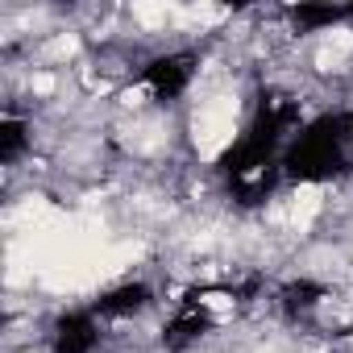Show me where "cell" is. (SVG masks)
Here are the masks:
<instances>
[{
    "label": "cell",
    "instance_id": "2",
    "mask_svg": "<svg viewBox=\"0 0 353 353\" xmlns=\"http://www.w3.org/2000/svg\"><path fill=\"white\" fill-rule=\"evenodd\" d=\"M196 71H200V59L192 50H166V54H154L141 75H137V92L150 100V104H170L179 100L192 83H196Z\"/></svg>",
    "mask_w": 353,
    "mask_h": 353
},
{
    "label": "cell",
    "instance_id": "5",
    "mask_svg": "<svg viewBox=\"0 0 353 353\" xmlns=\"http://www.w3.org/2000/svg\"><path fill=\"white\" fill-rule=\"evenodd\" d=\"M34 150V125L17 112H9L5 121H0V162L5 166H17L26 154Z\"/></svg>",
    "mask_w": 353,
    "mask_h": 353
},
{
    "label": "cell",
    "instance_id": "3",
    "mask_svg": "<svg viewBox=\"0 0 353 353\" xmlns=\"http://www.w3.org/2000/svg\"><path fill=\"white\" fill-rule=\"evenodd\" d=\"M104 341L96 312H63L50 324V349L54 353H96Z\"/></svg>",
    "mask_w": 353,
    "mask_h": 353
},
{
    "label": "cell",
    "instance_id": "1",
    "mask_svg": "<svg viewBox=\"0 0 353 353\" xmlns=\"http://www.w3.org/2000/svg\"><path fill=\"white\" fill-rule=\"evenodd\" d=\"M353 162V141L345 137L336 117L307 121L291 145L283 150V179L291 183H332Z\"/></svg>",
    "mask_w": 353,
    "mask_h": 353
},
{
    "label": "cell",
    "instance_id": "4",
    "mask_svg": "<svg viewBox=\"0 0 353 353\" xmlns=\"http://www.w3.org/2000/svg\"><path fill=\"white\" fill-rule=\"evenodd\" d=\"M154 307V291L145 287V283H121V287H108L100 299H96V316L100 320H137V316H145Z\"/></svg>",
    "mask_w": 353,
    "mask_h": 353
}]
</instances>
